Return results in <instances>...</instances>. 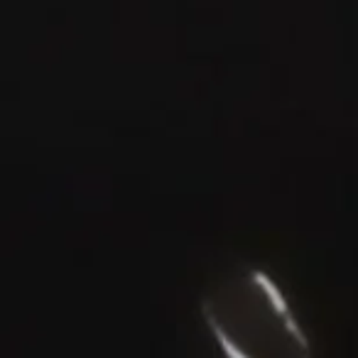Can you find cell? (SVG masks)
Returning <instances> with one entry per match:
<instances>
[{"label": "cell", "mask_w": 358, "mask_h": 358, "mask_svg": "<svg viewBox=\"0 0 358 358\" xmlns=\"http://www.w3.org/2000/svg\"><path fill=\"white\" fill-rule=\"evenodd\" d=\"M201 314L226 358H312V346L275 280L243 270L216 282Z\"/></svg>", "instance_id": "6da1fadb"}]
</instances>
